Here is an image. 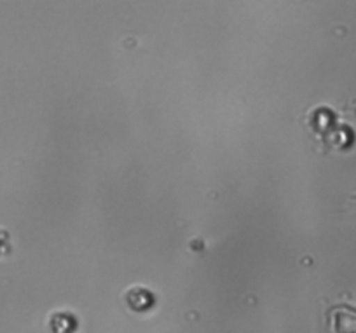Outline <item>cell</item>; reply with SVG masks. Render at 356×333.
<instances>
[{
	"mask_svg": "<svg viewBox=\"0 0 356 333\" xmlns=\"http://www.w3.org/2000/svg\"><path fill=\"white\" fill-rule=\"evenodd\" d=\"M9 252V236L8 232L0 231V255Z\"/></svg>",
	"mask_w": 356,
	"mask_h": 333,
	"instance_id": "obj_1",
	"label": "cell"
}]
</instances>
